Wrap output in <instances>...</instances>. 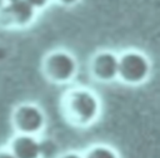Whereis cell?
Here are the masks:
<instances>
[{
    "mask_svg": "<svg viewBox=\"0 0 160 158\" xmlns=\"http://www.w3.org/2000/svg\"><path fill=\"white\" fill-rule=\"evenodd\" d=\"M62 109L69 122L76 125H86L98 117L100 104L92 92L88 89H72L64 97Z\"/></svg>",
    "mask_w": 160,
    "mask_h": 158,
    "instance_id": "cell-1",
    "label": "cell"
},
{
    "mask_svg": "<svg viewBox=\"0 0 160 158\" xmlns=\"http://www.w3.org/2000/svg\"><path fill=\"white\" fill-rule=\"evenodd\" d=\"M150 73V61L140 51L130 50L119 56L118 76L126 84H140Z\"/></svg>",
    "mask_w": 160,
    "mask_h": 158,
    "instance_id": "cell-2",
    "label": "cell"
},
{
    "mask_svg": "<svg viewBox=\"0 0 160 158\" xmlns=\"http://www.w3.org/2000/svg\"><path fill=\"white\" fill-rule=\"evenodd\" d=\"M45 76L54 83L69 82L76 73V60L64 50H56L46 55L42 63Z\"/></svg>",
    "mask_w": 160,
    "mask_h": 158,
    "instance_id": "cell-3",
    "label": "cell"
},
{
    "mask_svg": "<svg viewBox=\"0 0 160 158\" xmlns=\"http://www.w3.org/2000/svg\"><path fill=\"white\" fill-rule=\"evenodd\" d=\"M36 9L28 0H11L0 10V24L22 28L34 20Z\"/></svg>",
    "mask_w": 160,
    "mask_h": 158,
    "instance_id": "cell-4",
    "label": "cell"
},
{
    "mask_svg": "<svg viewBox=\"0 0 160 158\" xmlns=\"http://www.w3.org/2000/svg\"><path fill=\"white\" fill-rule=\"evenodd\" d=\"M14 125L24 134H34L44 125V114L34 104H22L14 112Z\"/></svg>",
    "mask_w": 160,
    "mask_h": 158,
    "instance_id": "cell-5",
    "label": "cell"
},
{
    "mask_svg": "<svg viewBox=\"0 0 160 158\" xmlns=\"http://www.w3.org/2000/svg\"><path fill=\"white\" fill-rule=\"evenodd\" d=\"M90 70L98 80H112L119 73V56L112 51H100L92 58Z\"/></svg>",
    "mask_w": 160,
    "mask_h": 158,
    "instance_id": "cell-6",
    "label": "cell"
},
{
    "mask_svg": "<svg viewBox=\"0 0 160 158\" xmlns=\"http://www.w3.org/2000/svg\"><path fill=\"white\" fill-rule=\"evenodd\" d=\"M16 158H40L41 147L40 143L31 135L20 133L16 135L9 148Z\"/></svg>",
    "mask_w": 160,
    "mask_h": 158,
    "instance_id": "cell-7",
    "label": "cell"
},
{
    "mask_svg": "<svg viewBox=\"0 0 160 158\" xmlns=\"http://www.w3.org/2000/svg\"><path fill=\"white\" fill-rule=\"evenodd\" d=\"M84 158H119L118 154L106 145H95L92 147Z\"/></svg>",
    "mask_w": 160,
    "mask_h": 158,
    "instance_id": "cell-8",
    "label": "cell"
},
{
    "mask_svg": "<svg viewBox=\"0 0 160 158\" xmlns=\"http://www.w3.org/2000/svg\"><path fill=\"white\" fill-rule=\"evenodd\" d=\"M36 10L38 9H42V8H45L49 3H50V0H28Z\"/></svg>",
    "mask_w": 160,
    "mask_h": 158,
    "instance_id": "cell-9",
    "label": "cell"
},
{
    "mask_svg": "<svg viewBox=\"0 0 160 158\" xmlns=\"http://www.w3.org/2000/svg\"><path fill=\"white\" fill-rule=\"evenodd\" d=\"M0 158H16L10 149H0Z\"/></svg>",
    "mask_w": 160,
    "mask_h": 158,
    "instance_id": "cell-10",
    "label": "cell"
},
{
    "mask_svg": "<svg viewBox=\"0 0 160 158\" xmlns=\"http://www.w3.org/2000/svg\"><path fill=\"white\" fill-rule=\"evenodd\" d=\"M61 5H64V6H72V5H75V4H78L79 3V0H58Z\"/></svg>",
    "mask_w": 160,
    "mask_h": 158,
    "instance_id": "cell-11",
    "label": "cell"
},
{
    "mask_svg": "<svg viewBox=\"0 0 160 158\" xmlns=\"http://www.w3.org/2000/svg\"><path fill=\"white\" fill-rule=\"evenodd\" d=\"M60 158H84V157H81V155H79L76 153H66V154L61 155Z\"/></svg>",
    "mask_w": 160,
    "mask_h": 158,
    "instance_id": "cell-12",
    "label": "cell"
},
{
    "mask_svg": "<svg viewBox=\"0 0 160 158\" xmlns=\"http://www.w3.org/2000/svg\"><path fill=\"white\" fill-rule=\"evenodd\" d=\"M5 5H6V1H5V0H0V10H1Z\"/></svg>",
    "mask_w": 160,
    "mask_h": 158,
    "instance_id": "cell-13",
    "label": "cell"
},
{
    "mask_svg": "<svg viewBox=\"0 0 160 158\" xmlns=\"http://www.w3.org/2000/svg\"><path fill=\"white\" fill-rule=\"evenodd\" d=\"M5 1H6V3H9V1H11V0H5Z\"/></svg>",
    "mask_w": 160,
    "mask_h": 158,
    "instance_id": "cell-14",
    "label": "cell"
}]
</instances>
